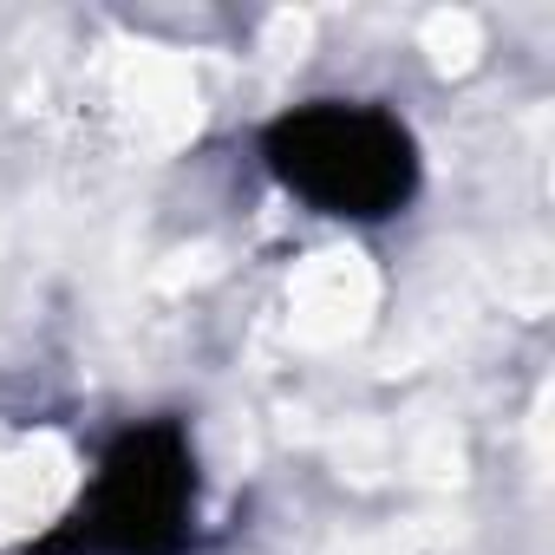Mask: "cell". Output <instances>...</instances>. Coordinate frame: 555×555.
Masks as SVG:
<instances>
[{
	"label": "cell",
	"instance_id": "cell-1",
	"mask_svg": "<svg viewBox=\"0 0 555 555\" xmlns=\"http://www.w3.org/2000/svg\"><path fill=\"white\" fill-rule=\"evenodd\" d=\"M261 164L288 196H301L314 216L334 222H386L425 183L412 125L373 99L288 105L261 131Z\"/></svg>",
	"mask_w": 555,
	"mask_h": 555
},
{
	"label": "cell",
	"instance_id": "cell-2",
	"mask_svg": "<svg viewBox=\"0 0 555 555\" xmlns=\"http://www.w3.org/2000/svg\"><path fill=\"white\" fill-rule=\"evenodd\" d=\"M203 470L177 418H138L105 451L79 503L27 555H183L196 542Z\"/></svg>",
	"mask_w": 555,
	"mask_h": 555
}]
</instances>
